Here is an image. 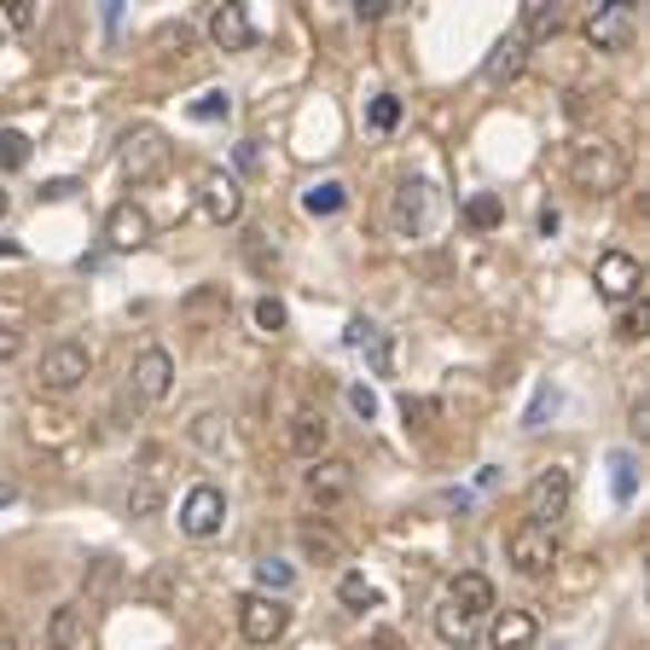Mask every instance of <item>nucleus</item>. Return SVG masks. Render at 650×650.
Here are the masks:
<instances>
[{"label": "nucleus", "instance_id": "1a4fd4ad", "mask_svg": "<svg viewBox=\"0 0 650 650\" xmlns=\"http://www.w3.org/2000/svg\"><path fill=\"white\" fill-rule=\"evenodd\" d=\"M587 41L604 53H628L633 47V0H604L587 12Z\"/></svg>", "mask_w": 650, "mask_h": 650}, {"label": "nucleus", "instance_id": "423d86ee", "mask_svg": "<svg viewBox=\"0 0 650 650\" xmlns=\"http://www.w3.org/2000/svg\"><path fill=\"white\" fill-rule=\"evenodd\" d=\"M569 500H576V471H569V464H546V471L529 482V493H523V506H529V523L552 529L558 517L569 511Z\"/></svg>", "mask_w": 650, "mask_h": 650}, {"label": "nucleus", "instance_id": "3c124183", "mask_svg": "<svg viewBox=\"0 0 650 650\" xmlns=\"http://www.w3.org/2000/svg\"><path fill=\"white\" fill-rule=\"evenodd\" d=\"M0 650H18V644H12V639H0Z\"/></svg>", "mask_w": 650, "mask_h": 650}, {"label": "nucleus", "instance_id": "4468645a", "mask_svg": "<svg viewBox=\"0 0 650 650\" xmlns=\"http://www.w3.org/2000/svg\"><path fill=\"white\" fill-rule=\"evenodd\" d=\"M151 239V216L140 210L134 198H122V203H111V216H106V244L111 250H140Z\"/></svg>", "mask_w": 650, "mask_h": 650}, {"label": "nucleus", "instance_id": "ea45409f", "mask_svg": "<svg viewBox=\"0 0 650 650\" xmlns=\"http://www.w3.org/2000/svg\"><path fill=\"white\" fill-rule=\"evenodd\" d=\"M349 407L360 412V419H372V412H378V396H372L367 383H354V389H349Z\"/></svg>", "mask_w": 650, "mask_h": 650}, {"label": "nucleus", "instance_id": "f03ea898", "mask_svg": "<svg viewBox=\"0 0 650 650\" xmlns=\"http://www.w3.org/2000/svg\"><path fill=\"white\" fill-rule=\"evenodd\" d=\"M621 174H628V158H621V146H610V140H587V146L569 151V180L592 198L616 192Z\"/></svg>", "mask_w": 650, "mask_h": 650}, {"label": "nucleus", "instance_id": "20e7f679", "mask_svg": "<svg viewBox=\"0 0 650 650\" xmlns=\"http://www.w3.org/2000/svg\"><path fill=\"white\" fill-rule=\"evenodd\" d=\"M506 552H511V569H517V576H552V569L563 563L558 534L540 529V523H529V517L506 534Z\"/></svg>", "mask_w": 650, "mask_h": 650}, {"label": "nucleus", "instance_id": "6e6552de", "mask_svg": "<svg viewBox=\"0 0 650 650\" xmlns=\"http://www.w3.org/2000/svg\"><path fill=\"white\" fill-rule=\"evenodd\" d=\"M592 284H598V297H610V302H639V284H644V268L633 262L628 250H604L598 256V268H592Z\"/></svg>", "mask_w": 650, "mask_h": 650}, {"label": "nucleus", "instance_id": "b1692460", "mask_svg": "<svg viewBox=\"0 0 650 650\" xmlns=\"http://www.w3.org/2000/svg\"><path fill=\"white\" fill-rule=\"evenodd\" d=\"M464 221H471L477 232H493V227H500V221H506V203H500V198H493V192H477L471 203H464Z\"/></svg>", "mask_w": 650, "mask_h": 650}, {"label": "nucleus", "instance_id": "bb28decb", "mask_svg": "<svg viewBox=\"0 0 650 650\" xmlns=\"http://www.w3.org/2000/svg\"><path fill=\"white\" fill-rule=\"evenodd\" d=\"M158 511H163V488H158V477H146V482L128 488V517H158Z\"/></svg>", "mask_w": 650, "mask_h": 650}, {"label": "nucleus", "instance_id": "ddd939ff", "mask_svg": "<svg viewBox=\"0 0 650 650\" xmlns=\"http://www.w3.org/2000/svg\"><path fill=\"white\" fill-rule=\"evenodd\" d=\"M128 378H134V396L140 401H163L169 389H174V354L151 343V349L134 354V372H128Z\"/></svg>", "mask_w": 650, "mask_h": 650}, {"label": "nucleus", "instance_id": "7ed1b4c3", "mask_svg": "<svg viewBox=\"0 0 650 650\" xmlns=\"http://www.w3.org/2000/svg\"><path fill=\"white\" fill-rule=\"evenodd\" d=\"M169 163H174V146L158 134V128H128V134H122V174L134 180V187L163 180Z\"/></svg>", "mask_w": 650, "mask_h": 650}, {"label": "nucleus", "instance_id": "473e14b6", "mask_svg": "<svg viewBox=\"0 0 650 650\" xmlns=\"http://www.w3.org/2000/svg\"><path fill=\"white\" fill-rule=\"evenodd\" d=\"M644 331H650V308H644V302H628V308L616 314V337H621V343H639Z\"/></svg>", "mask_w": 650, "mask_h": 650}, {"label": "nucleus", "instance_id": "dca6fc26", "mask_svg": "<svg viewBox=\"0 0 650 650\" xmlns=\"http://www.w3.org/2000/svg\"><path fill=\"white\" fill-rule=\"evenodd\" d=\"M534 639H540V621L529 610H500L493 616V628H488L493 650H534Z\"/></svg>", "mask_w": 650, "mask_h": 650}, {"label": "nucleus", "instance_id": "6ab92c4d", "mask_svg": "<svg viewBox=\"0 0 650 650\" xmlns=\"http://www.w3.org/2000/svg\"><path fill=\"white\" fill-rule=\"evenodd\" d=\"M47 644L53 650H82L88 644V610L82 604H59L53 621H47Z\"/></svg>", "mask_w": 650, "mask_h": 650}, {"label": "nucleus", "instance_id": "39448f33", "mask_svg": "<svg viewBox=\"0 0 650 650\" xmlns=\"http://www.w3.org/2000/svg\"><path fill=\"white\" fill-rule=\"evenodd\" d=\"M291 628V610H284V598H268V592H244L239 598V633L250 650H273Z\"/></svg>", "mask_w": 650, "mask_h": 650}, {"label": "nucleus", "instance_id": "58836bf2", "mask_svg": "<svg viewBox=\"0 0 650 650\" xmlns=\"http://www.w3.org/2000/svg\"><path fill=\"white\" fill-rule=\"evenodd\" d=\"M396 12V0H354V18L360 23H378V18H389Z\"/></svg>", "mask_w": 650, "mask_h": 650}, {"label": "nucleus", "instance_id": "4be33fe9", "mask_svg": "<svg viewBox=\"0 0 650 650\" xmlns=\"http://www.w3.org/2000/svg\"><path fill=\"white\" fill-rule=\"evenodd\" d=\"M343 203H349V187H343V180H320V187L302 192V210H308V216H337Z\"/></svg>", "mask_w": 650, "mask_h": 650}, {"label": "nucleus", "instance_id": "49530a36", "mask_svg": "<svg viewBox=\"0 0 650 650\" xmlns=\"http://www.w3.org/2000/svg\"><path fill=\"white\" fill-rule=\"evenodd\" d=\"M633 436H650V401L633 407Z\"/></svg>", "mask_w": 650, "mask_h": 650}, {"label": "nucleus", "instance_id": "09e8293b", "mask_svg": "<svg viewBox=\"0 0 650 650\" xmlns=\"http://www.w3.org/2000/svg\"><path fill=\"white\" fill-rule=\"evenodd\" d=\"M239 163H244V169L262 163V151H256V140H244V146H239Z\"/></svg>", "mask_w": 650, "mask_h": 650}, {"label": "nucleus", "instance_id": "c85d7f7f", "mask_svg": "<svg viewBox=\"0 0 650 650\" xmlns=\"http://www.w3.org/2000/svg\"><path fill=\"white\" fill-rule=\"evenodd\" d=\"M610 488H616V506L633 500V488H639V464H633V453H616V459H610Z\"/></svg>", "mask_w": 650, "mask_h": 650}, {"label": "nucleus", "instance_id": "2eb2a0df", "mask_svg": "<svg viewBox=\"0 0 650 650\" xmlns=\"http://www.w3.org/2000/svg\"><path fill=\"white\" fill-rule=\"evenodd\" d=\"M210 41L221 47V53H244V47H256V23L244 7H216L210 12Z\"/></svg>", "mask_w": 650, "mask_h": 650}, {"label": "nucleus", "instance_id": "393cba45", "mask_svg": "<svg viewBox=\"0 0 650 650\" xmlns=\"http://www.w3.org/2000/svg\"><path fill=\"white\" fill-rule=\"evenodd\" d=\"M256 581H262V592H268V598H284V592L297 587V569H291V563H279V558H262V563H256Z\"/></svg>", "mask_w": 650, "mask_h": 650}, {"label": "nucleus", "instance_id": "c03bdc74", "mask_svg": "<svg viewBox=\"0 0 650 650\" xmlns=\"http://www.w3.org/2000/svg\"><path fill=\"white\" fill-rule=\"evenodd\" d=\"M558 221H563V216H558V210H552V203H546V210H540V221H534V227H540V232H546V239H552V232H558Z\"/></svg>", "mask_w": 650, "mask_h": 650}, {"label": "nucleus", "instance_id": "412c9836", "mask_svg": "<svg viewBox=\"0 0 650 650\" xmlns=\"http://www.w3.org/2000/svg\"><path fill=\"white\" fill-rule=\"evenodd\" d=\"M297 546H302L308 558H320V563H337V558H343V534H337V529H320V523H302V529H297Z\"/></svg>", "mask_w": 650, "mask_h": 650}, {"label": "nucleus", "instance_id": "8fccbe9b", "mask_svg": "<svg viewBox=\"0 0 650 650\" xmlns=\"http://www.w3.org/2000/svg\"><path fill=\"white\" fill-rule=\"evenodd\" d=\"M12 500H18V488H12V482H0V506H12Z\"/></svg>", "mask_w": 650, "mask_h": 650}, {"label": "nucleus", "instance_id": "2f4dec72", "mask_svg": "<svg viewBox=\"0 0 650 650\" xmlns=\"http://www.w3.org/2000/svg\"><path fill=\"white\" fill-rule=\"evenodd\" d=\"M337 598H343L349 610H367V604H378V587H372L367 576H354V569H349V576L337 581Z\"/></svg>", "mask_w": 650, "mask_h": 650}, {"label": "nucleus", "instance_id": "72a5a7b5", "mask_svg": "<svg viewBox=\"0 0 650 650\" xmlns=\"http://www.w3.org/2000/svg\"><path fill=\"white\" fill-rule=\"evenodd\" d=\"M244 256H250L256 273H273V268H279V250H268V232H262V227L244 232Z\"/></svg>", "mask_w": 650, "mask_h": 650}, {"label": "nucleus", "instance_id": "a19ab883", "mask_svg": "<svg viewBox=\"0 0 650 650\" xmlns=\"http://www.w3.org/2000/svg\"><path fill=\"white\" fill-rule=\"evenodd\" d=\"M64 424H70V419H41V412H36V441H41V436H47V441H64V436H70Z\"/></svg>", "mask_w": 650, "mask_h": 650}, {"label": "nucleus", "instance_id": "cd10ccee", "mask_svg": "<svg viewBox=\"0 0 650 650\" xmlns=\"http://www.w3.org/2000/svg\"><path fill=\"white\" fill-rule=\"evenodd\" d=\"M396 227L401 232H419L424 227V187H401V198H396Z\"/></svg>", "mask_w": 650, "mask_h": 650}, {"label": "nucleus", "instance_id": "9b49d317", "mask_svg": "<svg viewBox=\"0 0 650 650\" xmlns=\"http://www.w3.org/2000/svg\"><path fill=\"white\" fill-rule=\"evenodd\" d=\"M227 523V493L216 482H198L187 500H180V534H192V540H210L216 529Z\"/></svg>", "mask_w": 650, "mask_h": 650}, {"label": "nucleus", "instance_id": "c756f323", "mask_svg": "<svg viewBox=\"0 0 650 650\" xmlns=\"http://www.w3.org/2000/svg\"><path fill=\"white\" fill-rule=\"evenodd\" d=\"M227 111H232V93H221V88L198 93L192 106H187V117H192V122H227Z\"/></svg>", "mask_w": 650, "mask_h": 650}, {"label": "nucleus", "instance_id": "de8ad7c7", "mask_svg": "<svg viewBox=\"0 0 650 650\" xmlns=\"http://www.w3.org/2000/svg\"><path fill=\"white\" fill-rule=\"evenodd\" d=\"M372 331H378V326H367V320H354V326H349V343L360 349V343H367V337H372Z\"/></svg>", "mask_w": 650, "mask_h": 650}, {"label": "nucleus", "instance_id": "c9c22d12", "mask_svg": "<svg viewBox=\"0 0 650 650\" xmlns=\"http://www.w3.org/2000/svg\"><path fill=\"white\" fill-rule=\"evenodd\" d=\"M546 412H558V389H552V383H540L534 407L523 412V430H540V424H546Z\"/></svg>", "mask_w": 650, "mask_h": 650}, {"label": "nucleus", "instance_id": "4c0bfd02", "mask_svg": "<svg viewBox=\"0 0 650 650\" xmlns=\"http://www.w3.org/2000/svg\"><path fill=\"white\" fill-rule=\"evenodd\" d=\"M7 23H12V30H36V23H41V7H36V0H12V7H7Z\"/></svg>", "mask_w": 650, "mask_h": 650}, {"label": "nucleus", "instance_id": "603ef678", "mask_svg": "<svg viewBox=\"0 0 650 650\" xmlns=\"http://www.w3.org/2000/svg\"><path fill=\"white\" fill-rule=\"evenodd\" d=\"M0 216H7V192H0Z\"/></svg>", "mask_w": 650, "mask_h": 650}, {"label": "nucleus", "instance_id": "7c9ffc66", "mask_svg": "<svg viewBox=\"0 0 650 650\" xmlns=\"http://www.w3.org/2000/svg\"><path fill=\"white\" fill-rule=\"evenodd\" d=\"M360 349H367V360H372V372H378V378L396 372V337H389V331H372Z\"/></svg>", "mask_w": 650, "mask_h": 650}, {"label": "nucleus", "instance_id": "79ce46f5", "mask_svg": "<svg viewBox=\"0 0 650 650\" xmlns=\"http://www.w3.org/2000/svg\"><path fill=\"white\" fill-rule=\"evenodd\" d=\"M367 650H407V639H401L396 628H378V633L367 639Z\"/></svg>", "mask_w": 650, "mask_h": 650}, {"label": "nucleus", "instance_id": "aec40b11", "mask_svg": "<svg viewBox=\"0 0 650 650\" xmlns=\"http://www.w3.org/2000/svg\"><path fill=\"white\" fill-rule=\"evenodd\" d=\"M180 314H187L192 326H216V320H227V291L221 284H203V291H192L187 302H180Z\"/></svg>", "mask_w": 650, "mask_h": 650}, {"label": "nucleus", "instance_id": "0eeeda50", "mask_svg": "<svg viewBox=\"0 0 650 650\" xmlns=\"http://www.w3.org/2000/svg\"><path fill=\"white\" fill-rule=\"evenodd\" d=\"M88 372H93V354L82 349V343H53L41 354V389H53V396H70L76 383H88Z\"/></svg>", "mask_w": 650, "mask_h": 650}, {"label": "nucleus", "instance_id": "f704fd0d", "mask_svg": "<svg viewBox=\"0 0 650 650\" xmlns=\"http://www.w3.org/2000/svg\"><path fill=\"white\" fill-rule=\"evenodd\" d=\"M30 163V140L18 128H0V169H23Z\"/></svg>", "mask_w": 650, "mask_h": 650}, {"label": "nucleus", "instance_id": "a211bd4d", "mask_svg": "<svg viewBox=\"0 0 650 650\" xmlns=\"http://www.w3.org/2000/svg\"><path fill=\"white\" fill-rule=\"evenodd\" d=\"M326 448H331V424L320 412H297L291 419V453L314 464V459H326Z\"/></svg>", "mask_w": 650, "mask_h": 650}, {"label": "nucleus", "instance_id": "f3484780", "mask_svg": "<svg viewBox=\"0 0 650 650\" xmlns=\"http://www.w3.org/2000/svg\"><path fill=\"white\" fill-rule=\"evenodd\" d=\"M523 64H529V47L517 41V36H506V41H493V53L482 59V82L488 88H506V82L523 76Z\"/></svg>", "mask_w": 650, "mask_h": 650}, {"label": "nucleus", "instance_id": "f257e3e1", "mask_svg": "<svg viewBox=\"0 0 650 650\" xmlns=\"http://www.w3.org/2000/svg\"><path fill=\"white\" fill-rule=\"evenodd\" d=\"M493 610V581L477 576V569H464V576L448 587V598L436 604V633L448 639V644H471L477 639V621Z\"/></svg>", "mask_w": 650, "mask_h": 650}, {"label": "nucleus", "instance_id": "e433bc0d", "mask_svg": "<svg viewBox=\"0 0 650 650\" xmlns=\"http://www.w3.org/2000/svg\"><path fill=\"white\" fill-rule=\"evenodd\" d=\"M256 326H262V331H284V302L262 297V302H256Z\"/></svg>", "mask_w": 650, "mask_h": 650}, {"label": "nucleus", "instance_id": "37998d69", "mask_svg": "<svg viewBox=\"0 0 650 650\" xmlns=\"http://www.w3.org/2000/svg\"><path fill=\"white\" fill-rule=\"evenodd\" d=\"M18 349H23V337L12 326H0V360H18Z\"/></svg>", "mask_w": 650, "mask_h": 650}, {"label": "nucleus", "instance_id": "a878e982", "mask_svg": "<svg viewBox=\"0 0 650 650\" xmlns=\"http://www.w3.org/2000/svg\"><path fill=\"white\" fill-rule=\"evenodd\" d=\"M367 128H372V134H396V128H401V99L396 93H378L372 106H367Z\"/></svg>", "mask_w": 650, "mask_h": 650}, {"label": "nucleus", "instance_id": "a18cd8bd", "mask_svg": "<svg viewBox=\"0 0 650 650\" xmlns=\"http://www.w3.org/2000/svg\"><path fill=\"white\" fill-rule=\"evenodd\" d=\"M76 192V180H47V187H41V198H70Z\"/></svg>", "mask_w": 650, "mask_h": 650}, {"label": "nucleus", "instance_id": "f8f14e48", "mask_svg": "<svg viewBox=\"0 0 650 650\" xmlns=\"http://www.w3.org/2000/svg\"><path fill=\"white\" fill-rule=\"evenodd\" d=\"M198 203H203V216H210L216 227H232L244 216V187L227 169H210L203 174V187H198Z\"/></svg>", "mask_w": 650, "mask_h": 650}, {"label": "nucleus", "instance_id": "9d476101", "mask_svg": "<svg viewBox=\"0 0 650 650\" xmlns=\"http://www.w3.org/2000/svg\"><path fill=\"white\" fill-rule=\"evenodd\" d=\"M302 493H308V506L337 511L354 493V464L349 459H314V471L302 477Z\"/></svg>", "mask_w": 650, "mask_h": 650}, {"label": "nucleus", "instance_id": "5701e85b", "mask_svg": "<svg viewBox=\"0 0 650 650\" xmlns=\"http://www.w3.org/2000/svg\"><path fill=\"white\" fill-rule=\"evenodd\" d=\"M546 36H558V7H546V0H529L523 7V30H517V41H546Z\"/></svg>", "mask_w": 650, "mask_h": 650}]
</instances>
